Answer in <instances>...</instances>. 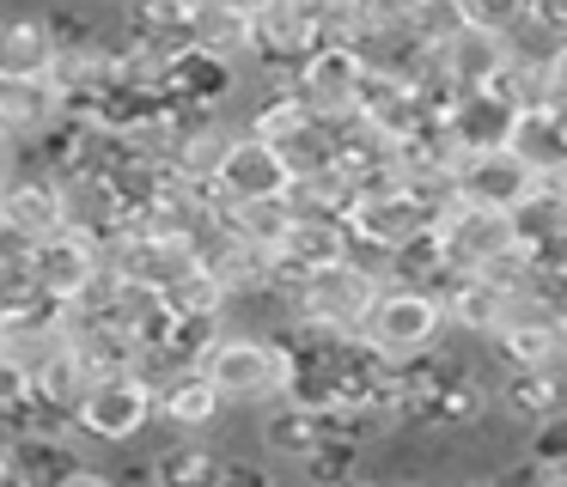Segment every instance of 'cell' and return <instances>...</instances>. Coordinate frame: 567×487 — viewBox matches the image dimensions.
<instances>
[{"mask_svg": "<svg viewBox=\"0 0 567 487\" xmlns=\"http://www.w3.org/2000/svg\"><path fill=\"white\" fill-rule=\"evenodd\" d=\"M208 384L226 396V408H269L293 390V341L287 335H262V329H220L202 353Z\"/></svg>", "mask_w": 567, "mask_h": 487, "instance_id": "cell-1", "label": "cell"}, {"mask_svg": "<svg viewBox=\"0 0 567 487\" xmlns=\"http://www.w3.org/2000/svg\"><path fill=\"white\" fill-rule=\"evenodd\" d=\"M445 329H452L445 323V299L433 287L384 280L372 311H367V323H360V341H367L384 365H415L445 341Z\"/></svg>", "mask_w": 567, "mask_h": 487, "instance_id": "cell-2", "label": "cell"}, {"mask_svg": "<svg viewBox=\"0 0 567 487\" xmlns=\"http://www.w3.org/2000/svg\"><path fill=\"white\" fill-rule=\"evenodd\" d=\"M287 299H293V323H318V329H336V335H360L372 299H379V280H372L360 262H348V256H330V262H318V268L287 274Z\"/></svg>", "mask_w": 567, "mask_h": 487, "instance_id": "cell-3", "label": "cell"}, {"mask_svg": "<svg viewBox=\"0 0 567 487\" xmlns=\"http://www.w3.org/2000/svg\"><path fill=\"white\" fill-rule=\"evenodd\" d=\"M153 421H159V396H153V384L135 365L92 372V384L74 402V433L86 445H135Z\"/></svg>", "mask_w": 567, "mask_h": 487, "instance_id": "cell-4", "label": "cell"}, {"mask_svg": "<svg viewBox=\"0 0 567 487\" xmlns=\"http://www.w3.org/2000/svg\"><path fill=\"white\" fill-rule=\"evenodd\" d=\"M433 238H440L452 274H482L488 262H501L506 250H518V226L513 207H488V201H445L433 219Z\"/></svg>", "mask_w": 567, "mask_h": 487, "instance_id": "cell-5", "label": "cell"}, {"mask_svg": "<svg viewBox=\"0 0 567 487\" xmlns=\"http://www.w3.org/2000/svg\"><path fill=\"white\" fill-rule=\"evenodd\" d=\"M360 80H367V61L354 43H318L293 73H287V92L311 110L318 122H348L360 116Z\"/></svg>", "mask_w": 567, "mask_h": 487, "instance_id": "cell-6", "label": "cell"}, {"mask_svg": "<svg viewBox=\"0 0 567 487\" xmlns=\"http://www.w3.org/2000/svg\"><path fill=\"white\" fill-rule=\"evenodd\" d=\"M348 231H360V238H372V244H391V250H403L409 238L433 231V207L421 201L415 189H403L396 177H384V183H372V189L354 195V207H348Z\"/></svg>", "mask_w": 567, "mask_h": 487, "instance_id": "cell-7", "label": "cell"}, {"mask_svg": "<svg viewBox=\"0 0 567 487\" xmlns=\"http://www.w3.org/2000/svg\"><path fill=\"white\" fill-rule=\"evenodd\" d=\"M0 201H7V231L25 244H43L68 226V207H62V170L50 165H19L13 177L0 183Z\"/></svg>", "mask_w": 567, "mask_h": 487, "instance_id": "cell-8", "label": "cell"}, {"mask_svg": "<svg viewBox=\"0 0 567 487\" xmlns=\"http://www.w3.org/2000/svg\"><path fill=\"white\" fill-rule=\"evenodd\" d=\"M99 268H104L99 238H86V231H74V226H62L43 244H31V287L55 304H74L80 292L99 280Z\"/></svg>", "mask_w": 567, "mask_h": 487, "instance_id": "cell-9", "label": "cell"}, {"mask_svg": "<svg viewBox=\"0 0 567 487\" xmlns=\"http://www.w3.org/2000/svg\"><path fill=\"white\" fill-rule=\"evenodd\" d=\"M330 438V414L311 408V402L299 396H281L269 402V408H257V445L269 463H287V469H306L311 450Z\"/></svg>", "mask_w": 567, "mask_h": 487, "instance_id": "cell-10", "label": "cell"}, {"mask_svg": "<svg viewBox=\"0 0 567 487\" xmlns=\"http://www.w3.org/2000/svg\"><path fill=\"white\" fill-rule=\"evenodd\" d=\"M68 116H74V104H68V92L50 73H43V80H0V128L13 134L25 153L38 141H50Z\"/></svg>", "mask_w": 567, "mask_h": 487, "instance_id": "cell-11", "label": "cell"}, {"mask_svg": "<svg viewBox=\"0 0 567 487\" xmlns=\"http://www.w3.org/2000/svg\"><path fill=\"white\" fill-rule=\"evenodd\" d=\"M537 189V170L513 153V146H476L457 165V195L464 201H488V207H518Z\"/></svg>", "mask_w": 567, "mask_h": 487, "instance_id": "cell-12", "label": "cell"}, {"mask_svg": "<svg viewBox=\"0 0 567 487\" xmlns=\"http://www.w3.org/2000/svg\"><path fill=\"white\" fill-rule=\"evenodd\" d=\"M567 408V365H501V384H494V414L530 426L543 414Z\"/></svg>", "mask_w": 567, "mask_h": 487, "instance_id": "cell-13", "label": "cell"}, {"mask_svg": "<svg viewBox=\"0 0 567 487\" xmlns=\"http://www.w3.org/2000/svg\"><path fill=\"white\" fill-rule=\"evenodd\" d=\"M287 177H293V170H287V158L275 153L262 134L238 128L233 153H226L220 177H214V195H220V201H245V195H281Z\"/></svg>", "mask_w": 567, "mask_h": 487, "instance_id": "cell-14", "label": "cell"}, {"mask_svg": "<svg viewBox=\"0 0 567 487\" xmlns=\"http://www.w3.org/2000/svg\"><path fill=\"white\" fill-rule=\"evenodd\" d=\"M433 61H440L445 85L452 92H470V85H494L506 68V37L501 31H482V24H457L445 43H433Z\"/></svg>", "mask_w": 567, "mask_h": 487, "instance_id": "cell-15", "label": "cell"}, {"mask_svg": "<svg viewBox=\"0 0 567 487\" xmlns=\"http://www.w3.org/2000/svg\"><path fill=\"white\" fill-rule=\"evenodd\" d=\"M62 207H68V226L86 231V238H104L128 219L116 170H62Z\"/></svg>", "mask_w": 567, "mask_h": 487, "instance_id": "cell-16", "label": "cell"}, {"mask_svg": "<svg viewBox=\"0 0 567 487\" xmlns=\"http://www.w3.org/2000/svg\"><path fill=\"white\" fill-rule=\"evenodd\" d=\"M184 43L202 49V55L226 61V68H245L250 73V12L233 7V0H202L196 12L184 19Z\"/></svg>", "mask_w": 567, "mask_h": 487, "instance_id": "cell-17", "label": "cell"}, {"mask_svg": "<svg viewBox=\"0 0 567 487\" xmlns=\"http://www.w3.org/2000/svg\"><path fill=\"white\" fill-rule=\"evenodd\" d=\"M506 146H513L537 177H561L567 170V116L555 104H518L513 128H506Z\"/></svg>", "mask_w": 567, "mask_h": 487, "instance_id": "cell-18", "label": "cell"}, {"mask_svg": "<svg viewBox=\"0 0 567 487\" xmlns=\"http://www.w3.org/2000/svg\"><path fill=\"white\" fill-rule=\"evenodd\" d=\"M55 68V31L43 12H0V80H43Z\"/></svg>", "mask_w": 567, "mask_h": 487, "instance_id": "cell-19", "label": "cell"}, {"mask_svg": "<svg viewBox=\"0 0 567 487\" xmlns=\"http://www.w3.org/2000/svg\"><path fill=\"white\" fill-rule=\"evenodd\" d=\"M513 110H518V104L501 92V85H470V92H457L452 104L440 110V116L457 128V141H464V146H506Z\"/></svg>", "mask_w": 567, "mask_h": 487, "instance_id": "cell-20", "label": "cell"}, {"mask_svg": "<svg viewBox=\"0 0 567 487\" xmlns=\"http://www.w3.org/2000/svg\"><path fill=\"white\" fill-rule=\"evenodd\" d=\"M220 414H226V396L208 384L202 365L177 372L172 384L159 390V421L172 426V433H208V426H220Z\"/></svg>", "mask_w": 567, "mask_h": 487, "instance_id": "cell-21", "label": "cell"}, {"mask_svg": "<svg viewBox=\"0 0 567 487\" xmlns=\"http://www.w3.org/2000/svg\"><path fill=\"white\" fill-rule=\"evenodd\" d=\"M214 201H220V195H214ZM220 226H233L238 238H250V244L281 256V244L293 238L299 214H293V201H287V189L281 195H245V201H220Z\"/></svg>", "mask_w": 567, "mask_h": 487, "instance_id": "cell-22", "label": "cell"}, {"mask_svg": "<svg viewBox=\"0 0 567 487\" xmlns=\"http://www.w3.org/2000/svg\"><path fill=\"white\" fill-rule=\"evenodd\" d=\"M518 244L530 250H561L567 244V177H537V189L513 207Z\"/></svg>", "mask_w": 567, "mask_h": 487, "instance_id": "cell-23", "label": "cell"}, {"mask_svg": "<svg viewBox=\"0 0 567 487\" xmlns=\"http://www.w3.org/2000/svg\"><path fill=\"white\" fill-rule=\"evenodd\" d=\"M440 299H445V323H452L457 335H476L482 341L494 329V317H501L506 287H494L488 274H445Z\"/></svg>", "mask_w": 567, "mask_h": 487, "instance_id": "cell-24", "label": "cell"}, {"mask_svg": "<svg viewBox=\"0 0 567 487\" xmlns=\"http://www.w3.org/2000/svg\"><path fill=\"white\" fill-rule=\"evenodd\" d=\"M226 299H233V292L220 287V274H214L208 262L189 268L177 287H165V304H172V317H226Z\"/></svg>", "mask_w": 567, "mask_h": 487, "instance_id": "cell-25", "label": "cell"}, {"mask_svg": "<svg viewBox=\"0 0 567 487\" xmlns=\"http://www.w3.org/2000/svg\"><path fill=\"white\" fill-rule=\"evenodd\" d=\"M153 475H159V481H220V457L202 450L196 433H177V445L153 457Z\"/></svg>", "mask_w": 567, "mask_h": 487, "instance_id": "cell-26", "label": "cell"}, {"mask_svg": "<svg viewBox=\"0 0 567 487\" xmlns=\"http://www.w3.org/2000/svg\"><path fill=\"white\" fill-rule=\"evenodd\" d=\"M457 7H464L470 24H482V31H501V37H513L518 24L537 19V0H457Z\"/></svg>", "mask_w": 567, "mask_h": 487, "instance_id": "cell-27", "label": "cell"}, {"mask_svg": "<svg viewBox=\"0 0 567 487\" xmlns=\"http://www.w3.org/2000/svg\"><path fill=\"white\" fill-rule=\"evenodd\" d=\"M457 24H464V7H457V0H421L415 7V37L421 43H445Z\"/></svg>", "mask_w": 567, "mask_h": 487, "instance_id": "cell-28", "label": "cell"}, {"mask_svg": "<svg viewBox=\"0 0 567 487\" xmlns=\"http://www.w3.org/2000/svg\"><path fill=\"white\" fill-rule=\"evenodd\" d=\"M25 396H31V377L19 372V365L7 360V353H0V414H13Z\"/></svg>", "mask_w": 567, "mask_h": 487, "instance_id": "cell-29", "label": "cell"}, {"mask_svg": "<svg viewBox=\"0 0 567 487\" xmlns=\"http://www.w3.org/2000/svg\"><path fill=\"white\" fill-rule=\"evenodd\" d=\"M549 104H567V37L555 43V55H549Z\"/></svg>", "mask_w": 567, "mask_h": 487, "instance_id": "cell-30", "label": "cell"}, {"mask_svg": "<svg viewBox=\"0 0 567 487\" xmlns=\"http://www.w3.org/2000/svg\"><path fill=\"white\" fill-rule=\"evenodd\" d=\"M19 165H25V146H19V141H0V183L13 177Z\"/></svg>", "mask_w": 567, "mask_h": 487, "instance_id": "cell-31", "label": "cell"}, {"mask_svg": "<svg viewBox=\"0 0 567 487\" xmlns=\"http://www.w3.org/2000/svg\"><path fill=\"white\" fill-rule=\"evenodd\" d=\"M233 7H245V12H257V7H269V0H233Z\"/></svg>", "mask_w": 567, "mask_h": 487, "instance_id": "cell-32", "label": "cell"}, {"mask_svg": "<svg viewBox=\"0 0 567 487\" xmlns=\"http://www.w3.org/2000/svg\"><path fill=\"white\" fill-rule=\"evenodd\" d=\"M172 7H184V12H196V7H202V0H172Z\"/></svg>", "mask_w": 567, "mask_h": 487, "instance_id": "cell-33", "label": "cell"}, {"mask_svg": "<svg viewBox=\"0 0 567 487\" xmlns=\"http://www.w3.org/2000/svg\"><path fill=\"white\" fill-rule=\"evenodd\" d=\"M0 231H7V201H0Z\"/></svg>", "mask_w": 567, "mask_h": 487, "instance_id": "cell-34", "label": "cell"}, {"mask_svg": "<svg viewBox=\"0 0 567 487\" xmlns=\"http://www.w3.org/2000/svg\"><path fill=\"white\" fill-rule=\"evenodd\" d=\"M0 141H13V134H7V128H0Z\"/></svg>", "mask_w": 567, "mask_h": 487, "instance_id": "cell-35", "label": "cell"}, {"mask_svg": "<svg viewBox=\"0 0 567 487\" xmlns=\"http://www.w3.org/2000/svg\"><path fill=\"white\" fill-rule=\"evenodd\" d=\"M561 323H567V304H561Z\"/></svg>", "mask_w": 567, "mask_h": 487, "instance_id": "cell-36", "label": "cell"}]
</instances>
